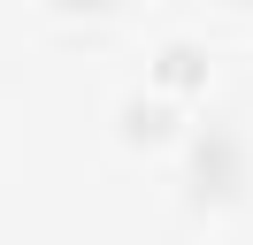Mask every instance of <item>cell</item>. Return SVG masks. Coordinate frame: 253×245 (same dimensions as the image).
I'll return each mask as SVG.
<instances>
[{"instance_id": "1", "label": "cell", "mask_w": 253, "mask_h": 245, "mask_svg": "<svg viewBox=\"0 0 253 245\" xmlns=\"http://www.w3.org/2000/svg\"><path fill=\"white\" fill-rule=\"evenodd\" d=\"M184 168H192V192H207V199H230L238 184H246V153H238L230 115H215V122H200V130H192Z\"/></svg>"}, {"instance_id": "2", "label": "cell", "mask_w": 253, "mask_h": 245, "mask_svg": "<svg viewBox=\"0 0 253 245\" xmlns=\"http://www.w3.org/2000/svg\"><path fill=\"white\" fill-rule=\"evenodd\" d=\"M154 69H161V84H200V69H207V54H200V46H192V39H169V46H161V54H154Z\"/></svg>"}, {"instance_id": "3", "label": "cell", "mask_w": 253, "mask_h": 245, "mask_svg": "<svg viewBox=\"0 0 253 245\" xmlns=\"http://www.w3.org/2000/svg\"><path fill=\"white\" fill-rule=\"evenodd\" d=\"M123 122H130V130H138V138H154V130H169V115H161L154 100H138V107H123Z\"/></svg>"}, {"instance_id": "4", "label": "cell", "mask_w": 253, "mask_h": 245, "mask_svg": "<svg viewBox=\"0 0 253 245\" xmlns=\"http://www.w3.org/2000/svg\"><path fill=\"white\" fill-rule=\"evenodd\" d=\"M62 8H108V0H62Z\"/></svg>"}]
</instances>
